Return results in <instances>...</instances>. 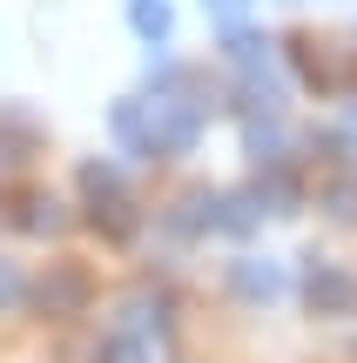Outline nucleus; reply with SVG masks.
I'll return each instance as SVG.
<instances>
[{"mask_svg":"<svg viewBox=\"0 0 357 363\" xmlns=\"http://www.w3.org/2000/svg\"><path fill=\"white\" fill-rule=\"evenodd\" d=\"M223 54L250 74V67H263V54H270V40L263 34H250V27H229V40H223Z\"/></svg>","mask_w":357,"mask_h":363,"instance_id":"nucleus-16","label":"nucleus"},{"mask_svg":"<svg viewBox=\"0 0 357 363\" xmlns=\"http://www.w3.org/2000/svg\"><path fill=\"white\" fill-rule=\"evenodd\" d=\"M304 303H310V316H357V276L344 269V262L310 256V269H304Z\"/></svg>","mask_w":357,"mask_h":363,"instance_id":"nucleus-3","label":"nucleus"},{"mask_svg":"<svg viewBox=\"0 0 357 363\" xmlns=\"http://www.w3.org/2000/svg\"><path fill=\"white\" fill-rule=\"evenodd\" d=\"M27 155H34V128H27L21 115H7L0 121V169H21Z\"/></svg>","mask_w":357,"mask_h":363,"instance_id":"nucleus-12","label":"nucleus"},{"mask_svg":"<svg viewBox=\"0 0 357 363\" xmlns=\"http://www.w3.org/2000/svg\"><path fill=\"white\" fill-rule=\"evenodd\" d=\"M27 296V283H21V269L13 262H0V310H13V303Z\"/></svg>","mask_w":357,"mask_h":363,"instance_id":"nucleus-20","label":"nucleus"},{"mask_svg":"<svg viewBox=\"0 0 357 363\" xmlns=\"http://www.w3.org/2000/svg\"><path fill=\"white\" fill-rule=\"evenodd\" d=\"M229 289H236L243 303H263L270 310V303L283 296V269L270 256H243V262H229Z\"/></svg>","mask_w":357,"mask_h":363,"instance_id":"nucleus-5","label":"nucleus"},{"mask_svg":"<svg viewBox=\"0 0 357 363\" xmlns=\"http://www.w3.org/2000/svg\"><path fill=\"white\" fill-rule=\"evenodd\" d=\"M108 128H115V142L128 148V155H142V101H115Z\"/></svg>","mask_w":357,"mask_h":363,"instance_id":"nucleus-17","label":"nucleus"},{"mask_svg":"<svg viewBox=\"0 0 357 363\" xmlns=\"http://www.w3.org/2000/svg\"><path fill=\"white\" fill-rule=\"evenodd\" d=\"M256 222H263V202H256V189H243V195H223V229H229V235H250Z\"/></svg>","mask_w":357,"mask_h":363,"instance_id":"nucleus-15","label":"nucleus"},{"mask_svg":"<svg viewBox=\"0 0 357 363\" xmlns=\"http://www.w3.org/2000/svg\"><path fill=\"white\" fill-rule=\"evenodd\" d=\"M115 330H135V337H169V296H155V289H142V296H128L121 303V323Z\"/></svg>","mask_w":357,"mask_h":363,"instance_id":"nucleus-6","label":"nucleus"},{"mask_svg":"<svg viewBox=\"0 0 357 363\" xmlns=\"http://www.w3.org/2000/svg\"><path fill=\"white\" fill-rule=\"evenodd\" d=\"M256 202H263V216H290V208H297V182L283 169H270L263 182H256Z\"/></svg>","mask_w":357,"mask_h":363,"instance_id":"nucleus-14","label":"nucleus"},{"mask_svg":"<svg viewBox=\"0 0 357 363\" xmlns=\"http://www.w3.org/2000/svg\"><path fill=\"white\" fill-rule=\"evenodd\" d=\"M94 363H155V343L135 337V330H108L101 350H94Z\"/></svg>","mask_w":357,"mask_h":363,"instance_id":"nucleus-10","label":"nucleus"},{"mask_svg":"<svg viewBox=\"0 0 357 363\" xmlns=\"http://www.w3.org/2000/svg\"><path fill=\"white\" fill-rule=\"evenodd\" d=\"M202 135V108L182 94H155L142 101V155H189Z\"/></svg>","mask_w":357,"mask_h":363,"instance_id":"nucleus-1","label":"nucleus"},{"mask_svg":"<svg viewBox=\"0 0 357 363\" xmlns=\"http://www.w3.org/2000/svg\"><path fill=\"white\" fill-rule=\"evenodd\" d=\"M128 27H135V34H142V40H169V0H128Z\"/></svg>","mask_w":357,"mask_h":363,"instance_id":"nucleus-11","label":"nucleus"},{"mask_svg":"<svg viewBox=\"0 0 357 363\" xmlns=\"http://www.w3.org/2000/svg\"><path fill=\"white\" fill-rule=\"evenodd\" d=\"M88 222L108 235V242H128L135 235V202L128 195H101V202H88Z\"/></svg>","mask_w":357,"mask_h":363,"instance_id":"nucleus-9","label":"nucleus"},{"mask_svg":"<svg viewBox=\"0 0 357 363\" xmlns=\"http://www.w3.org/2000/svg\"><path fill=\"white\" fill-rule=\"evenodd\" d=\"M81 195H88V202H101V195H128V182H121L115 162H81Z\"/></svg>","mask_w":357,"mask_h":363,"instance_id":"nucleus-13","label":"nucleus"},{"mask_svg":"<svg viewBox=\"0 0 357 363\" xmlns=\"http://www.w3.org/2000/svg\"><path fill=\"white\" fill-rule=\"evenodd\" d=\"M202 13H209L216 27H243V13H250V0H202Z\"/></svg>","mask_w":357,"mask_h":363,"instance_id":"nucleus-19","label":"nucleus"},{"mask_svg":"<svg viewBox=\"0 0 357 363\" xmlns=\"http://www.w3.org/2000/svg\"><path fill=\"white\" fill-rule=\"evenodd\" d=\"M324 202H331V216H357V182H337Z\"/></svg>","mask_w":357,"mask_h":363,"instance_id":"nucleus-21","label":"nucleus"},{"mask_svg":"<svg viewBox=\"0 0 357 363\" xmlns=\"http://www.w3.org/2000/svg\"><path fill=\"white\" fill-rule=\"evenodd\" d=\"M13 222H21L27 235H61L67 229V208L54 202V195H21V202H13Z\"/></svg>","mask_w":357,"mask_h":363,"instance_id":"nucleus-8","label":"nucleus"},{"mask_svg":"<svg viewBox=\"0 0 357 363\" xmlns=\"http://www.w3.org/2000/svg\"><path fill=\"white\" fill-rule=\"evenodd\" d=\"M250 155H256V162H283V135H277V121H250Z\"/></svg>","mask_w":357,"mask_h":363,"instance_id":"nucleus-18","label":"nucleus"},{"mask_svg":"<svg viewBox=\"0 0 357 363\" xmlns=\"http://www.w3.org/2000/svg\"><path fill=\"white\" fill-rule=\"evenodd\" d=\"M88 296H94V283H88V269H81V262H48V269H40V283L27 289V303H34L40 316H54V323L81 316V310H88Z\"/></svg>","mask_w":357,"mask_h":363,"instance_id":"nucleus-2","label":"nucleus"},{"mask_svg":"<svg viewBox=\"0 0 357 363\" xmlns=\"http://www.w3.org/2000/svg\"><path fill=\"white\" fill-rule=\"evenodd\" d=\"M290 67H297V81L317 88V94L344 88V61H337L331 40H317V34H290Z\"/></svg>","mask_w":357,"mask_h":363,"instance_id":"nucleus-4","label":"nucleus"},{"mask_svg":"<svg viewBox=\"0 0 357 363\" xmlns=\"http://www.w3.org/2000/svg\"><path fill=\"white\" fill-rule=\"evenodd\" d=\"M175 229H182V235L223 229V195H216V189H189L182 202H175Z\"/></svg>","mask_w":357,"mask_h":363,"instance_id":"nucleus-7","label":"nucleus"}]
</instances>
